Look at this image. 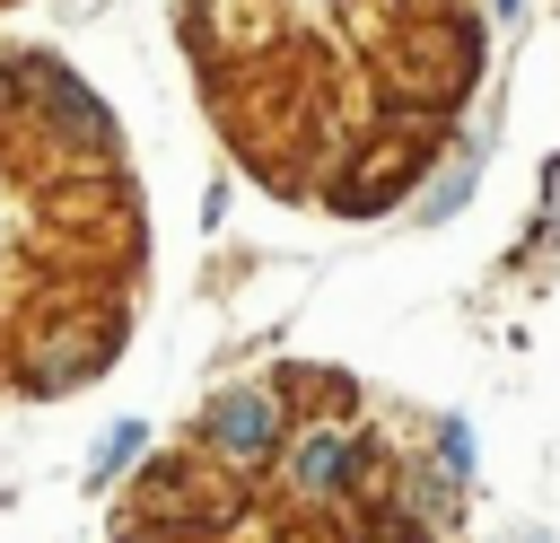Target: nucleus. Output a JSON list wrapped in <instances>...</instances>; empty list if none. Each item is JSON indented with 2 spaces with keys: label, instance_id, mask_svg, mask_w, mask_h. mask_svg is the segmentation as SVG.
Returning <instances> with one entry per match:
<instances>
[{
  "label": "nucleus",
  "instance_id": "nucleus-1",
  "mask_svg": "<svg viewBox=\"0 0 560 543\" xmlns=\"http://www.w3.org/2000/svg\"><path fill=\"white\" fill-rule=\"evenodd\" d=\"M350 464H359L350 429H306V438L289 447V490H298V499H332V490L350 482Z\"/></svg>",
  "mask_w": 560,
  "mask_h": 543
},
{
  "label": "nucleus",
  "instance_id": "nucleus-2",
  "mask_svg": "<svg viewBox=\"0 0 560 543\" xmlns=\"http://www.w3.org/2000/svg\"><path fill=\"white\" fill-rule=\"evenodd\" d=\"M210 438H219L228 455H271V447H280V412H271L262 394H228V403L210 412Z\"/></svg>",
  "mask_w": 560,
  "mask_h": 543
},
{
  "label": "nucleus",
  "instance_id": "nucleus-3",
  "mask_svg": "<svg viewBox=\"0 0 560 543\" xmlns=\"http://www.w3.org/2000/svg\"><path fill=\"white\" fill-rule=\"evenodd\" d=\"M402 166H411V149H385V158H376L359 184H341V210H385V193L402 184Z\"/></svg>",
  "mask_w": 560,
  "mask_h": 543
},
{
  "label": "nucleus",
  "instance_id": "nucleus-4",
  "mask_svg": "<svg viewBox=\"0 0 560 543\" xmlns=\"http://www.w3.org/2000/svg\"><path fill=\"white\" fill-rule=\"evenodd\" d=\"M140 455V420H122V429H105V447H96V482H114L122 464Z\"/></svg>",
  "mask_w": 560,
  "mask_h": 543
},
{
  "label": "nucleus",
  "instance_id": "nucleus-5",
  "mask_svg": "<svg viewBox=\"0 0 560 543\" xmlns=\"http://www.w3.org/2000/svg\"><path fill=\"white\" fill-rule=\"evenodd\" d=\"M464 184H472V166H446V175L429 184V219H446V210L464 201Z\"/></svg>",
  "mask_w": 560,
  "mask_h": 543
},
{
  "label": "nucleus",
  "instance_id": "nucleus-6",
  "mask_svg": "<svg viewBox=\"0 0 560 543\" xmlns=\"http://www.w3.org/2000/svg\"><path fill=\"white\" fill-rule=\"evenodd\" d=\"M438 455H446V473H455V482L472 473V438H464V420H446V429H438Z\"/></svg>",
  "mask_w": 560,
  "mask_h": 543
},
{
  "label": "nucleus",
  "instance_id": "nucleus-7",
  "mask_svg": "<svg viewBox=\"0 0 560 543\" xmlns=\"http://www.w3.org/2000/svg\"><path fill=\"white\" fill-rule=\"evenodd\" d=\"M490 9H499V18H516V9H525V0H490Z\"/></svg>",
  "mask_w": 560,
  "mask_h": 543
},
{
  "label": "nucleus",
  "instance_id": "nucleus-8",
  "mask_svg": "<svg viewBox=\"0 0 560 543\" xmlns=\"http://www.w3.org/2000/svg\"><path fill=\"white\" fill-rule=\"evenodd\" d=\"M0 96H9V79H0Z\"/></svg>",
  "mask_w": 560,
  "mask_h": 543
}]
</instances>
